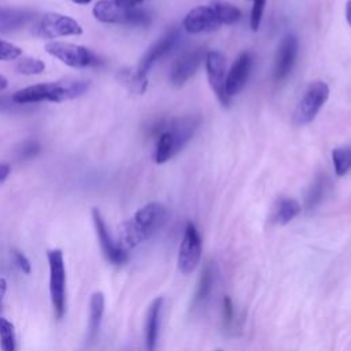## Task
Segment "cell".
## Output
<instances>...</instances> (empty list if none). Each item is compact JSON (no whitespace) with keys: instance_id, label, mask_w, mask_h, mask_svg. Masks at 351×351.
I'll return each instance as SVG.
<instances>
[{"instance_id":"obj_1","label":"cell","mask_w":351,"mask_h":351,"mask_svg":"<svg viewBox=\"0 0 351 351\" xmlns=\"http://www.w3.org/2000/svg\"><path fill=\"white\" fill-rule=\"evenodd\" d=\"M166 221V207L158 202L148 203L119 226L117 243L121 248L129 252L158 233Z\"/></svg>"},{"instance_id":"obj_2","label":"cell","mask_w":351,"mask_h":351,"mask_svg":"<svg viewBox=\"0 0 351 351\" xmlns=\"http://www.w3.org/2000/svg\"><path fill=\"white\" fill-rule=\"evenodd\" d=\"M241 16L240 10L225 0H211L204 5L192 8L184 18L182 26L189 33H206L222 25H233Z\"/></svg>"},{"instance_id":"obj_3","label":"cell","mask_w":351,"mask_h":351,"mask_svg":"<svg viewBox=\"0 0 351 351\" xmlns=\"http://www.w3.org/2000/svg\"><path fill=\"white\" fill-rule=\"evenodd\" d=\"M88 88H89L88 81L64 78L53 82L36 84L32 86H26L21 90H16L11 99L16 104L40 103V101L60 103V101L71 100L81 96L88 90Z\"/></svg>"},{"instance_id":"obj_4","label":"cell","mask_w":351,"mask_h":351,"mask_svg":"<svg viewBox=\"0 0 351 351\" xmlns=\"http://www.w3.org/2000/svg\"><path fill=\"white\" fill-rule=\"evenodd\" d=\"M47 259L49 266V296L53 314L62 319L66 314V267L63 252L59 248L48 250Z\"/></svg>"},{"instance_id":"obj_5","label":"cell","mask_w":351,"mask_h":351,"mask_svg":"<svg viewBox=\"0 0 351 351\" xmlns=\"http://www.w3.org/2000/svg\"><path fill=\"white\" fill-rule=\"evenodd\" d=\"M93 16L103 23L141 26L149 22V14L141 8H128L114 0H99L92 10Z\"/></svg>"},{"instance_id":"obj_6","label":"cell","mask_w":351,"mask_h":351,"mask_svg":"<svg viewBox=\"0 0 351 351\" xmlns=\"http://www.w3.org/2000/svg\"><path fill=\"white\" fill-rule=\"evenodd\" d=\"M329 97V86L324 81L311 82L304 90L302 99L299 100L295 112L293 122L296 125H306L314 121L322 106Z\"/></svg>"},{"instance_id":"obj_7","label":"cell","mask_w":351,"mask_h":351,"mask_svg":"<svg viewBox=\"0 0 351 351\" xmlns=\"http://www.w3.org/2000/svg\"><path fill=\"white\" fill-rule=\"evenodd\" d=\"M45 51L53 58L59 59L62 63L74 69L90 67L100 63L99 58L90 49L73 43L51 41L45 45Z\"/></svg>"},{"instance_id":"obj_8","label":"cell","mask_w":351,"mask_h":351,"mask_svg":"<svg viewBox=\"0 0 351 351\" xmlns=\"http://www.w3.org/2000/svg\"><path fill=\"white\" fill-rule=\"evenodd\" d=\"M82 32V26L75 19L58 12L44 14L34 27V33L43 38L80 36Z\"/></svg>"},{"instance_id":"obj_9","label":"cell","mask_w":351,"mask_h":351,"mask_svg":"<svg viewBox=\"0 0 351 351\" xmlns=\"http://www.w3.org/2000/svg\"><path fill=\"white\" fill-rule=\"evenodd\" d=\"M202 258V237L192 222H188L184 230L182 241L178 250V269L184 274L192 273Z\"/></svg>"},{"instance_id":"obj_10","label":"cell","mask_w":351,"mask_h":351,"mask_svg":"<svg viewBox=\"0 0 351 351\" xmlns=\"http://www.w3.org/2000/svg\"><path fill=\"white\" fill-rule=\"evenodd\" d=\"M206 71L208 84L222 106H229L230 97L226 93V62L219 51L206 53Z\"/></svg>"},{"instance_id":"obj_11","label":"cell","mask_w":351,"mask_h":351,"mask_svg":"<svg viewBox=\"0 0 351 351\" xmlns=\"http://www.w3.org/2000/svg\"><path fill=\"white\" fill-rule=\"evenodd\" d=\"M92 219H93V225H95V230H96V234H97L99 244H100L101 251H103L104 256L107 258V261L111 262L112 265H117V266L126 263L129 261V252L125 251L123 248H121L118 245L117 240L112 239V236L108 232V228L104 222V218H103L101 213L96 207L92 208Z\"/></svg>"},{"instance_id":"obj_12","label":"cell","mask_w":351,"mask_h":351,"mask_svg":"<svg viewBox=\"0 0 351 351\" xmlns=\"http://www.w3.org/2000/svg\"><path fill=\"white\" fill-rule=\"evenodd\" d=\"M181 40V33L178 29H171L167 33H165L155 44H152L147 52L144 53V56L141 58V60L138 62L137 67L134 69L136 73L143 77L147 78V74L149 71V69L163 56H166Z\"/></svg>"},{"instance_id":"obj_13","label":"cell","mask_w":351,"mask_h":351,"mask_svg":"<svg viewBox=\"0 0 351 351\" xmlns=\"http://www.w3.org/2000/svg\"><path fill=\"white\" fill-rule=\"evenodd\" d=\"M206 59V52L203 48H196L184 53L173 66L170 73V81L174 86L184 85L199 69L200 63Z\"/></svg>"},{"instance_id":"obj_14","label":"cell","mask_w":351,"mask_h":351,"mask_svg":"<svg viewBox=\"0 0 351 351\" xmlns=\"http://www.w3.org/2000/svg\"><path fill=\"white\" fill-rule=\"evenodd\" d=\"M298 55V38L288 33L282 37L274 62V78L277 81L284 80L292 70Z\"/></svg>"},{"instance_id":"obj_15","label":"cell","mask_w":351,"mask_h":351,"mask_svg":"<svg viewBox=\"0 0 351 351\" xmlns=\"http://www.w3.org/2000/svg\"><path fill=\"white\" fill-rule=\"evenodd\" d=\"M252 67V56L250 52H243L233 62L229 73L226 74V93L228 96L237 95L245 85Z\"/></svg>"},{"instance_id":"obj_16","label":"cell","mask_w":351,"mask_h":351,"mask_svg":"<svg viewBox=\"0 0 351 351\" xmlns=\"http://www.w3.org/2000/svg\"><path fill=\"white\" fill-rule=\"evenodd\" d=\"M163 302H165V299L162 296H159L151 302V304L147 310L145 325H144V348H145V351H156Z\"/></svg>"},{"instance_id":"obj_17","label":"cell","mask_w":351,"mask_h":351,"mask_svg":"<svg viewBox=\"0 0 351 351\" xmlns=\"http://www.w3.org/2000/svg\"><path fill=\"white\" fill-rule=\"evenodd\" d=\"M200 119L195 115H188L182 118H177L170 122V125L166 128L174 137L176 149L177 152L184 148V145L192 138L195 130L197 129Z\"/></svg>"},{"instance_id":"obj_18","label":"cell","mask_w":351,"mask_h":351,"mask_svg":"<svg viewBox=\"0 0 351 351\" xmlns=\"http://www.w3.org/2000/svg\"><path fill=\"white\" fill-rule=\"evenodd\" d=\"M215 276H217L215 265L213 262H207L200 273L197 287H196V291L193 295V300H192L193 308H197L206 303V300L208 299V296L213 291V287L215 282Z\"/></svg>"},{"instance_id":"obj_19","label":"cell","mask_w":351,"mask_h":351,"mask_svg":"<svg viewBox=\"0 0 351 351\" xmlns=\"http://www.w3.org/2000/svg\"><path fill=\"white\" fill-rule=\"evenodd\" d=\"M104 314V295L101 292H95L90 296L89 302V324H88V336L86 341L90 344L99 335L101 321Z\"/></svg>"},{"instance_id":"obj_20","label":"cell","mask_w":351,"mask_h":351,"mask_svg":"<svg viewBox=\"0 0 351 351\" xmlns=\"http://www.w3.org/2000/svg\"><path fill=\"white\" fill-rule=\"evenodd\" d=\"M32 18V12L26 10H16L0 7V33H11L25 26Z\"/></svg>"},{"instance_id":"obj_21","label":"cell","mask_w":351,"mask_h":351,"mask_svg":"<svg viewBox=\"0 0 351 351\" xmlns=\"http://www.w3.org/2000/svg\"><path fill=\"white\" fill-rule=\"evenodd\" d=\"M302 207L298 200L291 197H282L280 199L271 213V221L277 225H285L291 222L293 218H296L300 213Z\"/></svg>"},{"instance_id":"obj_22","label":"cell","mask_w":351,"mask_h":351,"mask_svg":"<svg viewBox=\"0 0 351 351\" xmlns=\"http://www.w3.org/2000/svg\"><path fill=\"white\" fill-rule=\"evenodd\" d=\"M177 154L176 149V143L173 134L165 129L156 141V148H155V162L156 163H165L170 158H173Z\"/></svg>"},{"instance_id":"obj_23","label":"cell","mask_w":351,"mask_h":351,"mask_svg":"<svg viewBox=\"0 0 351 351\" xmlns=\"http://www.w3.org/2000/svg\"><path fill=\"white\" fill-rule=\"evenodd\" d=\"M0 348L1 351H16L15 328L4 317H0Z\"/></svg>"},{"instance_id":"obj_24","label":"cell","mask_w":351,"mask_h":351,"mask_svg":"<svg viewBox=\"0 0 351 351\" xmlns=\"http://www.w3.org/2000/svg\"><path fill=\"white\" fill-rule=\"evenodd\" d=\"M332 162L335 173L341 177L351 170V145L336 148L332 152Z\"/></svg>"},{"instance_id":"obj_25","label":"cell","mask_w":351,"mask_h":351,"mask_svg":"<svg viewBox=\"0 0 351 351\" xmlns=\"http://www.w3.org/2000/svg\"><path fill=\"white\" fill-rule=\"evenodd\" d=\"M119 80L134 93H144L148 86V78L140 77L136 70H123L119 74Z\"/></svg>"},{"instance_id":"obj_26","label":"cell","mask_w":351,"mask_h":351,"mask_svg":"<svg viewBox=\"0 0 351 351\" xmlns=\"http://www.w3.org/2000/svg\"><path fill=\"white\" fill-rule=\"evenodd\" d=\"M15 70L19 74H25V75L41 74L45 70V63L38 58L26 56L18 60V63L15 64Z\"/></svg>"},{"instance_id":"obj_27","label":"cell","mask_w":351,"mask_h":351,"mask_svg":"<svg viewBox=\"0 0 351 351\" xmlns=\"http://www.w3.org/2000/svg\"><path fill=\"white\" fill-rule=\"evenodd\" d=\"M326 189V180L324 177H318L310 186L307 196H306V206L308 210L314 208L324 197Z\"/></svg>"},{"instance_id":"obj_28","label":"cell","mask_w":351,"mask_h":351,"mask_svg":"<svg viewBox=\"0 0 351 351\" xmlns=\"http://www.w3.org/2000/svg\"><path fill=\"white\" fill-rule=\"evenodd\" d=\"M266 0H252V10H251V18H250V25L254 32H256L261 26L263 11H265Z\"/></svg>"},{"instance_id":"obj_29","label":"cell","mask_w":351,"mask_h":351,"mask_svg":"<svg viewBox=\"0 0 351 351\" xmlns=\"http://www.w3.org/2000/svg\"><path fill=\"white\" fill-rule=\"evenodd\" d=\"M22 55V49L8 41L0 40V60H14Z\"/></svg>"},{"instance_id":"obj_30","label":"cell","mask_w":351,"mask_h":351,"mask_svg":"<svg viewBox=\"0 0 351 351\" xmlns=\"http://www.w3.org/2000/svg\"><path fill=\"white\" fill-rule=\"evenodd\" d=\"M12 256H14V262L18 266V269L25 273V274H30L32 271V265L29 262V259L26 258V255L18 250L12 251Z\"/></svg>"},{"instance_id":"obj_31","label":"cell","mask_w":351,"mask_h":351,"mask_svg":"<svg viewBox=\"0 0 351 351\" xmlns=\"http://www.w3.org/2000/svg\"><path fill=\"white\" fill-rule=\"evenodd\" d=\"M222 313H223V321L226 326H230L234 321V310H233V304L232 300L225 296L223 298V303H222Z\"/></svg>"},{"instance_id":"obj_32","label":"cell","mask_w":351,"mask_h":351,"mask_svg":"<svg viewBox=\"0 0 351 351\" xmlns=\"http://www.w3.org/2000/svg\"><path fill=\"white\" fill-rule=\"evenodd\" d=\"M38 151H40V145H38L36 141H27V143L22 147L21 155H22V158L30 159V158L36 156Z\"/></svg>"},{"instance_id":"obj_33","label":"cell","mask_w":351,"mask_h":351,"mask_svg":"<svg viewBox=\"0 0 351 351\" xmlns=\"http://www.w3.org/2000/svg\"><path fill=\"white\" fill-rule=\"evenodd\" d=\"M115 3H118L119 5L128 7V8H137V5L143 4L145 0H114Z\"/></svg>"},{"instance_id":"obj_34","label":"cell","mask_w":351,"mask_h":351,"mask_svg":"<svg viewBox=\"0 0 351 351\" xmlns=\"http://www.w3.org/2000/svg\"><path fill=\"white\" fill-rule=\"evenodd\" d=\"M11 171V167L8 165H0V182H3Z\"/></svg>"},{"instance_id":"obj_35","label":"cell","mask_w":351,"mask_h":351,"mask_svg":"<svg viewBox=\"0 0 351 351\" xmlns=\"http://www.w3.org/2000/svg\"><path fill=\"white\" fill-rule=\"evenodd\" d=\"M5 292H7V281L3 277H0V307H1L3 299L5 296Z\"/></svg>"},{"instance_id":"obj_36","label":"cell","mask_w":351,"mask_h":351,"mask_svg":"<svg viewBox=\"0 0 351 351\" xmlns=\"http://www.w3.org/2000/svg\"><path fill=\"white\" fill-rule=\"evenodd\" d=\"M346 19H347L348 25L351 26V0H348L346 4Z\"/></svg>"},{"instance_id":"obj_37","label":"cell","mask_w":351,"mask_h":351,"mask_svg":"<svg viewBox=\"0 0 351 351\" xmlns=\"http://www.w3.org/2000/svg\"><path fill=\"white\" fill-rule=\"evenodd\" d=\"M7 85H8L7 78H5L4 75H1V74H0V92H1V90H4V89L7 88Z\"/></svg>"},{"instance_id":"obj_38","label":"cell","mask_w":351,"mask_h":351,"mask_svg":"<svg viewBox=\"0 0 351 351\" xmlns=\"http://www.w3.org/2000/svg\"><path fill=\"white\" fill-rule=\"evenodd\" d=\"M73 3H75V4H81V5H84V4H89L92 0H71Z\"/></svg>"},{"instance_id":"obj_39","label":"cell","mask_w":351,"mask_h":351,"mask_svg":"<svg viewBox=\"0 0 351 351\" xmlns=\"http://www.w3.org/2000/svg\"><path fill=\"white\" fill-rule=\"evenodd\" d=\"M217 351H221V350H217Z\"/></svg>"}]
</instances>
